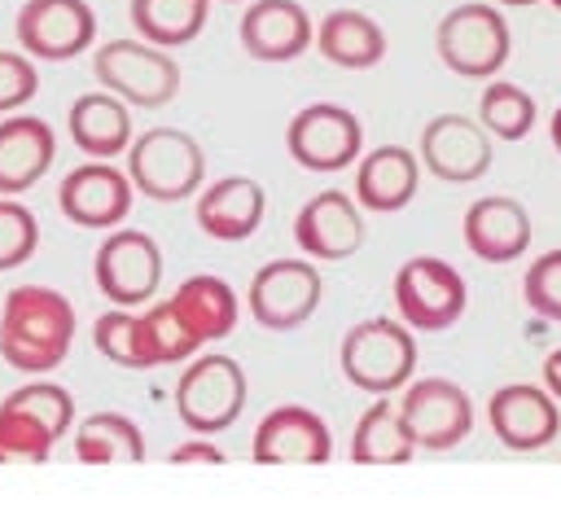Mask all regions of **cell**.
Listing matches in <instances>:
<instances>
[{"instance_id": "39", "label": "cell", "mask_w": 561, "mask_h": 526, "mask_svg": "<svg viewBox=\"0 0 561 526\" xmlns=\"http://www.w3.org/2000/svg\"><path fill=\"white\" fill-rule=\"evenodd\" d=\"M495 4H508V9H526V4H535V0H495Z\"/></svg>"}, {"instance_id": "15", "label": "cell", "mask_w": 561, "mask_h": 526, "mask_svg": "<svg viewBox=\"0 0 561 526\" xmlns=\"http://www.w3.org/2000/svg\"><path fill=\"white\" fill-rule=\"evenodd\" d=\"M421 167L447 184H473L491 171V132L469 114H434L421 127Z\"/></svg>"}, {"instance_id": "34", "label": "cell", "mask_w": 561, "mask_h": 526, "mask_svg": "<svg viewBox=\"0 0 561 526\" xmlns=\"http://www.w3.org/2000/svg\"><path fill=\"white\" fill-rule=\"evenodd\" d=\"M522 294H526V302H530L535 316L561 324V250H548V254H539V259L526 267Z\"/></svg>"}, {"instance_id": "24", "label": "cell", "mask_w": 561, "mask_h": 526, "mask_svg": "<svg viewBox=\"0 0 561 526\" xmlns=\"http://www.w3.org/2000/svg\"><path fill=\"white\" fill-rule=\"evenodd\" d=\"M66 127H70V140L79 145V153L110 162V158L127 153V145H131V105L118 101L114 92H83L70 105Z\"/></svg>"}, {"instance_id": "6", "label": "cell", "mask_w": 561, "mask_h": 526, "mask_svg": "<svg viewBox=\"0 0 561 526\" xmlns=\"http://www.w3.org/2000/svg\"><path fill=\"white\" fill-rule=\"evenodd\" d=\"M92 75L105 92H114L127 105L158 110L171 105L180 92V66L167 57V48L149 39H110L92 53Z\"/></svg>"}, {"instance_id": "1", "label": "cell", "mask_w": 561, "mask_h": 526, "mask_svg": "<svg viewBox=\"0 0 561 526\" xmlns=\"http://www.w3.org/2000/svg\"><path fill=\"white\" fill-rule=\"evenodd\" d=\"M75 342V307L61 289L18 285L0 302V359L18 373H53Z\"/></svg>"}, {"instance_id": "19", "label": "cell", "mask_w": 561, "mask_h": 526, "mask_svg": "<svg viewBox=\"0 0 561 526\" xmlns=\"http://www.w3.org/2000/svg\"><path fill=\"white\" fill-rule=\"evenodd\" d=\"M237 35L254 61H294L316 44V22L298 0H254Z\"/></svg>"}, {"instance_id": "17", "label": "cell", "mask_w": 561, "mask_h": 526, "mask_svg": "<svg viewBox=\"0 0 561 526\" xmlns=\"http://www.w3.org/2000/svg\"><path fill=\"white\" fill-rule=\"evenodd\" d=\"M486 421L508 451H543L561 434V408L543 386L513 381L486 399Z\"/></svg>"}, {"instance_id": "20", "label": "cell", "mask_w": 561, "mask_h": 526, "mask_svg": "<svg viewBox=\"0 0 561 526\" xmlns=\"http://www.w3.org/2000/svg\"><path fill=\"white\" fill-rule=\"evenodd\" d=\"M465 245L482 263H517L530 250V215L517 197H478L465 210Z\"/></svg>"}, {"instance_id": "23", "label": "cell", "mask_w": 561, "mask_h": 526, "mask_svg": "<svg viewBox=\"0 0 561 526\" xmlns=\"http://www.w3.org/2000/svg\"><path fill=\"white\" fill-rule=\"evenodd\" d=\"M421 158L403 145H377L355 167V202L377 215H394L416 197Z\"/></svg>"}, {"instance_id": "2", "label": "cell", "mask_w": 561, "mask_h": 526, "mask_svg": "<svg viewBox=\"0 0 561 526\" xmlns=\"http://www.w3.org/2000/svg\"><path fill=\"white\" fill-rule=\"evenodd\" d=\"M75 425V395L57 381H26L0 399V465H44Z\"/></svg>"}, {"instance_id": "13", "label": "cell", "mask_w": 561, "mask_h": 526, "mask_svg": "<svg viewBox=\"0 0 561 526\" xmlns=\"http://www.w3.org/2000/svg\"><path fill=\"white\" fill-rule=\"evenodd\" d=\"M136 202V184L127 171H118L114 162H79L75 171H66L61 188H57V206L75 228L88 232H110L131 215Z\"/></svg>"}, {"instance_id": "12", "label": "cell", "mask_w": 561, "mask_h": 526, "mask_svg": "<svg viewBox=\"0 0 561 526\" xmlns=\"http://www.w3.org/2000/svg\"><path fill=\"white\" fill-rule=\"evenodd\" d=\"M399 416L421 451H451L473 430V403H469L465 386H456L447 377L408 381V390L399 399Z\"/></svg>"}, {"instance_id": "30", "label": "cell", "mask_w": 561, "mask_h": 526, "mask_svg": "<svg viewBox=\"0 0 561 526\" xmlns=\"http://www.w3.org/2000/svg\"><path fill=\"white\" fill-rule=\"evenodd\" d=\"M92 346L118 368H153V355L145 346V324H140L136 307H110L105 316H96Z\"/></svg>"}, {"instance_id": "11", "label": "cell", "mask_w": 561, "mask_h": 526, "mask_svg": "<svg viewBox=\"0 0 561 526\" xmlns=\"http://www.w3.org/2000/svg\"><path fill=\"white\" fill-rule=\"evenodd\" d=\"M285 149L302 171H342L359 162L364 127L346 105L316 101L302 105L285 127Z\"/></svg>"}, {"instance_id": "22", "label": "cell", "mask_w": 561, "mask_h": 526, "mask_svg": "<svg viewBox=\"0 0 561 526\" xmlns=\"http://www.w3.org/2000/svg\"><path fill=\"white\" fill-rule=\"evenodd\" d=\"M267 193L250 175H224L197 193V228L215 241H245L259 232Z\"/></svg>"}, {"instance_id": "33", "label": "cell", "mask_w": 561, "mask_h": 526, "mask_svg": "<svg viewBox=\"0 0 561 526\" xmlns=\"http://www.w3.org/2000/svg\"><path fill=\"white\" fill-rule=\"evenodd\" d=\"M39 245V219L18 197H0V272L22 267Z\"/></svg>"}, {"instance_id": "38", "label": "cell", "mask_w": 561, "mask_h": 526, "mask_svg": "<svg viewBox=\"0 0 561 526\" xmlns=\"http://www.w3.org/2000/svg\"><path fill=\"white\" fill-rule=\"evenodd\" d=\"M548 132H552V149L561 153V105H557V114H552V127H548Z\"/></svg>"}, {"instance_id": "9", "label": "cell", "mask_w": 561, "mask_h": 526, "mask_svg": "<svg viewBox=\"0 0 561 526\" xmlns=\"http://www.w3.org/2000/svg\"><path fill=\"white\" fill-rule=\"evenodd\" d=\"M320 294H324V276L311 259H272L254 272L245 307L263 329L289 333L316 316Z\"/></svg>"}, {"instance_id": "40", "label": "cell", "mask_w": 561, "mask_h": 526, "mask_svg": "<svg viewBox=\"0 0 561 526\" xmlns=\"http://www.w3.org/2000/svg\"><path fill=\"white\" fill-rule=\"evenodd\" d=\"M548 4H557V9H561V0H548Z\"/></svg>"}, {"instance_id": "29", "label": "cell", "mask_w": 561, "mask_h": 526, "mask_svg": "<svg viewBox=\"0 0 561 526\" xmlns=\"http://www.w3.org/2000/svg\"><path fill=\"white\" fill-rule=\"evenodd\" d=\"M210 0H131V26L158 48L193 44L206 26Z\"/></svg>"}, {"instance_id": "31", "label": "cell", "mask_w": 561, "mask_h": 526, "mask_svg": "<svg viewBox=\"0 0 561 526\" xmlns=\"http://www.w3.org/2000/svg\"><path fill=\"white\" fill-rule=\"evenodd\" d=\"M478 123L500 140H522L535 127V96L508 79H491L478 96Z\"/></svg>"}, {"instance_id": "8", "label": "cell", "mask_w": 561, "mask_h": 526, "mask_svg": "<svg viewBox=\"0 0 561 526\" xmlns=\"http://www.w3.org/2000/svg\"><path fill=\"white\" fill-rule=\"evenodd\" d=\"M245 373L232 355H197L175 381V416L193 434L228 430L245 408Z\"/></svg>"}, {"instance_id": "3", "label": "cell", "mask_w": 561, "mask_h": 526, "mask_svg": "<svg viewBox=\"0 0 561 526\" xmlns=\"http://www.w3.org/2000/svg\"><path fill=\"white\" fill-rule=\"evenodd\" d=\"M337 364L355 390L390 395V390H403L416 373V338L403 320L373 316V320H359L346 329Z\"/></svg>"}, {"instance_id": "10", "label": "cell", "mask_w": 561, "mask_h": 526, "mask_svg": "<svg viewBox=\"0 0 561 526\" xmlns=\"http://www.w3.org/2000/svg\"><path fill=\"white\" fill-rule=\"evenodd\" d=\"M92 276H96V289L105 294V302H114V307L153 302V294L162 285V250L140 228H110V237L96 245Z\"/></svg>"}, {"instance_id": "37", "label": "cell", "mask_w": 561, "mask_h": 526, "mask_svg": "<svg viewBox=\"0 0 561 526\" xmlns=\"http://www.w3.org/2000/svg\"><path fill=\"white\" fill-rule=\"evenodd\" d=\"M543 390L561 403V351H552V355L543 359Z\"/></svg>"}, {"instance_id": "35", "label": "cell", "mask_w": 561, "mask_h": 526, "mask_svg": "<svg viewBox=\"0 0 561 526\" xmlns=\"http://www.w3.org/2000/svg\"><path fill=\"white\" fill-rule=\"evenodd\" d=\"M39 92V70L31 53L0 48V114H18Z\"/></svg>"}, {"instance_id": "26", "label": "cell", "mask_w": 561, "mask_h": 526, "mask_svg": "<svg viewBox=\"0 0 561 526\" xmlns=\"http://www.w3.org/2000/svg\"><path fill=\"white\" fill-rule=\"evenodd\" d=\"M175 311L188 320V329L202 338V342H215V338H228L237 329V316H241V302L232 294L228 281L210 276V272H197V276H184L180 289L171 294Z\"/></svg>"}, {"instance_id": "4", "label": "cell", "mask_w": 561, "mask_h": 526, "mask_svg": "<svg viewBox=\"0 0 561 526\" xmlns=\"http://www.w3.org/2000/svg\"><path fill=\"white\" fill-rule=\"evenodd\" d=\"M127 175L140 197L184 202L206 180V153L180 127H149L127 145Z\"/></svg>"}, {"instance_id": "21", "label": "cell", "mask_w": 561, "mask_h": 526, "mask_svg": "<svg viewBox=\"0 0 561 526\" xmlns=\"http://www.w3.org/2000/svg\"><path fill=\"white\" fill-rule=\"evenodd\" d=\"M57 158V136L35 114H9L0 123V197L35 188Z\"/></svg>"}, {"instance_id": "28", "label": "cell", "mask_w": 561, "mask_h": 526, "mask_svg": "<svg viewBox=\"0 0 561 526\" xmlns=\"http://www.w3.org/2000/svg\"><path fill=\"white\" fill-rule=\"evenodd\" d=\"M75 460L79 465H140L145 434L123 412H92L75 430Z\"/></svg>"}, {"instance_id": "32", "label": "cell", "mask_w": 561, "mask_h": 526, "mask_svg": "<svg viewBox=\"0 0 561 526\" xmlns=\"http://www.w3.org/2000/svg\"><path fill=\"white\" fill-rule=\"evenodd\" d=\"M140 324H145V346L153 355V368L162 364H184L188 355H197L202 338L188 329V320L175 311V302H149L140 311Z\"/></svg>"}, {"instance_id": "41", "label": "cell", "mask_w": 561, "mask_h": 526, "mask_svg": "<svg viewBox=\"0 0 561 526\" xmlns=\"http://www.w3.org/2000/svg\"><path fill=\"white\" fill-rule=\"evenodd\" d=\"M224 4H237V0H224Z\"/></svg>"}, {"instance_id": "36", "label": "cell", "mask_w": 561, "mask_h": 526, "mask_svg": "<svg viewBox=\"0 0 561 526\" xmlns=\"http://www.w3.org/2000/svg\"><path fill=\"white\" fill-rule=\"evenodd\" d=\"M167 460H171V465H228V456H224L215 443H206V434H197L193 443H180Z\"/></svg>"}, {"instance_id": "27", "label": "cell", "mask_w": 561, "mask_h": 526, "mask_svg": "<svg viewBox=\"0 0 561 526\" xmlns=\"http://www.w3.org/2000/svg\"><path fill=\"white\" fill-rule=\"evenodd\" d=\"M416 456V443L399 416V403L377 395V403L355 421L351 434V460L355 465H408Z\"/></svg>"}, {"instance_id": "18", "label": "cell", "mask_w": 561, "mask_h": 526, "mask_svg": "<svg viewBox=\"0 0 561 526\" xmlns=\"http://www.w3.org/2000/svg\"><path fill=\"white\" fill-rule=\"evenodd\" d=\"M250 456L254 465H324L333 456V434L320 412L302 403H280L259 421Z\"/></svg>"}, {"instance_id": "16", "label": "cell", "mask_w": 561, "mask_h": 526, "mask_svg": "<svg viewBox=\"0 0 561 526\" xmlns=\"http://www.w3.org/2000/svg\"><path fill=\"white\" fill-rule=\"evenodd\" d=\"M294 241L316 263H342L364 245V215L359 202L342 188H324L294 215Z\"/></svg>"}, {"instance_id": "25", "label": "cell", "mask_w": 561, "mask_h": 526, "mask_svg": "<svg viewBox=\"0 0 561 526\" xmlns=\"http://www.w3.org/2000/svg\"><path fill=\"white\" fill-rule=\"evenodd\" d=\"M316 48L342 70H373L386 57V31L359 9H333L316 26Z\"/></svg>"}, {"instance_id": "5", "label": "cell", "mask_w": 561, "mask_h": 526, "mask_svg": "<svg viewBox=\"0 0 561 526\" xmlns=\"http://www.w3.org/2000/svg\"><path fill=\"white\" fill-rule=\"evenodd\" d=\"M434 48H438V61L460 75V79H495L500 66L508 61V48H513V35H508V22L500 13V4H456L443 13L438 31H434Z\"/></svg>"}, {"instance_id": "7", "label": "cell", "mask_w": 561, "mask_h": 526, "mask_svg": "<svg viewBox=\"0 0 561 526\" xmlns=\"http://www.w3.org/2000/svg\"><path fill=\"white\" fill-rule=\"evenodd\" d=\"M394 307L412 333H443L465 316L469 285L447 259L412 254L394 272Z\"/></svg>"}, {"instance_id": "14", "label": "cell", "mask_w": 561, "mask_h": 526, "mask_svg": "<svg viewBox=\"0 0 561 526\" xmlns=\"http://www.w3.org/2000/svg\"><path fill=\"white\" fill-rule=\"evenodd\" d=\"M18 44L39 61L83 57L96 39V9L88 0H26L18 9Z\"/></svg>"}]
</instances>
